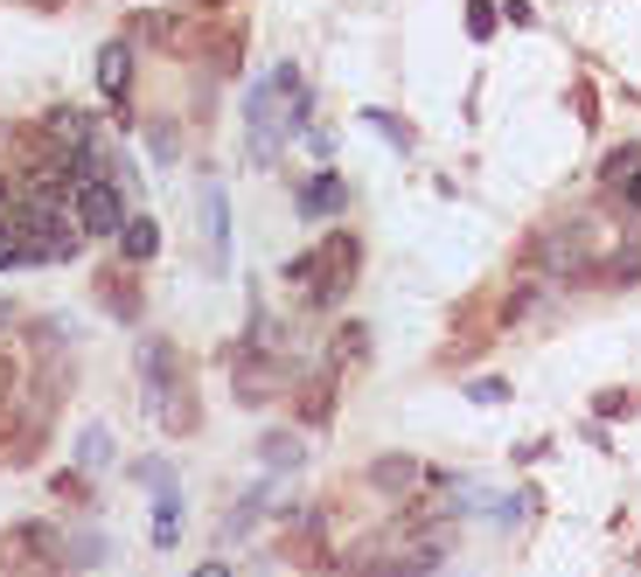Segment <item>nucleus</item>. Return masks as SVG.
<instances>
[{"mask_svg":"<svg viewBox=\"0 0 641 577\" xmlns=\"http://www.w3.org/2000/svg\"><path fill=\"white\" fill-rule=\"evenodd\" d=\"M355 272H363V237H355V230H328V244L314 251V285H307V306H314V313L342 306L349 285H355Z\"/></svg>","mask_w":641,"mask_h":577,"instance_id":"obj_3","label":"nucleus"},{"mask_svg":"<svg viewBox=\"0 0 641 577\" xmlns=\"http://www.w3.org/2000/svg\"><path fill=\"white\" fill-rule=\"evenodd\" d=\"M335 417V376H314L300 389V425H328Z\"/></svg>","mask_w":641,"mask_h":577,"instance_id":"obj_18","label":"nucleus"},{"mask_svg":"<svg viewBox=\"0 0 641 577\" xmlns=\"http://www.w3.org/2000/svg\"><path fill=\"white\" fill-rule=\"evenodd\" d=\"M153 251H161V223H153V216H126V230H119V257H126V265H147Z\"/></svg>","mask_w":641,"mask_h":577,"instance_id":"obj_14","label":"nucleus"},{"mask_svg":"<svg viewBox=\"0 0 641 577\" xmlns=\"http://www.w3.org/2000/svg\"><path fill=\"white\" fill-rule=\"evenodd\" d=\"M628 168H641V140H628V146H613L607 161H600V181H613V174H628Z\"/></svg>","mask_w":641,"mask_h":577,"instance_id":"obj_22","label":"nucleus"},{"mask_svg":"<svg viewBox=\"0 0 641 577\" xmlns=\"http://www.w3.org/2000/svg\"><path fill=\"white\" fill-rule=\"evenodd\" d=\"M8 321H14V306H8V300H0V327H8Z\"/></svg>","mask_w":641,"mask_h":577,"instance_id":"obj_29","label":"nucleus"},{"mask_svg":"<svg viewBox=\"0 0 641 577\" xmlns=\"http://www.w3.org/2000/svg\"><path fill=\"white\" fill-rule=\"evenodd\" d=\"M112 459H119V445H112L106 425H84V432H77V474H106Z\"/></svg>","mask_w":641,"mask_h":577,"instance_id":"obj_15","label":"nucleus"},{"mask_svg":"<svg viewBox=\"0 0 641 577\" xmlns=\"http://www.w3.org/2000/svg\"><path fill=\"white\" fill-rule=\"evenodd\" d=\"M266 494H272V487L259 480V487H251V494H244V502H238V508H230V522H223V536H230V543H238V536H251V529H259V515H266Z\"/></svg>","mask_w":641,"mask_h":577,"instance_id":"obj_19","label":"nucleus"},{"mask_svg":"<svg viewBox=\"0 0 641 577\" xmlns=\"http://www.w3.org/2000/svg\"><path fill=\"white\" fill-rule=\"evenodd\" d=\"M98 300H106V313H112V321H126V327H140V313H147L133 272H106V279H98Z\"/></svg>","mask_w":641,"mask_h":577,"instance_id":"obj_11","label":"nucleus"},{"mask_svg":"<svg viewBox=\"0 0 641 577\" xmlns=\"http://www.w3.org/2000/svg\"><path fill=\"white\" fill-rule=\"evenodd\" d=\"M468 397H474V404H502V397H509V383H474Z\"/></svg>","mask_w":641,"mask_h":577,"instance_id":"obj_26","label":"nucleus"},{"mask_svg":"<svg viewBox=\"0 0 641 577\" xmlns=\"http://www.w3.org/2000/svg\"><path fill=\"white\" fill-rule=\"evenodd\" d=\"M468 36H474V42L495 36V0H468Z\"/></svg>","mask_w":641,"mask_h":577,"instance_id":"obj_23","label":"nucleus"},{"mask_svg":"<svg viewBox=\"0 0 641 577\" xmlns=\"http://www.w3.org/2000/svg\"><path fill=\"white\" fill-rule=\"evenodd\" d=\"M84 480H91V474H57V480H49V487H57V494H63V502H84V494H91Z\"/></svg>","mask_w":641,"mask_h":577,"instance_id":"obj_24","label":"nucleus"},{"mask_svg":"<svg viewBox=\"0 0 641 577\" xmlns=\"http://www.w3.org/2000/svg\"><path fill=\"white\" fill-rule=\"evenodd\" d=\"M98 91H106V104L119 112V125H133V42H106L98 49Z\"/></svg>","mask_w":641,"mask_h":577,"instance_id":"obj_8","label":"nucleus"},{"mask_svg":"<svg viewBox=\"0 0 641 577\" xmlns=\"http://www.w3.org/2000/svg\"><path fill=\"white\" fill-rule=\"evenodd\" d=\"M363 341H370V327H342V362L363 355Z\"/></svg>","mask_w":641,"mask_h":577,"instance_id":"obj_25","label":"nucleus"},{"mask_svg":"<svg viewBox=\"0 0 641 577\" xmlns=\"http://www.w3.org/2000/svg\"><path fill=\"white\" fill-rule=\"evenodd\" d=\"M49 557L63 564V529H49V522H14V529L0 536V570H8V577H29Z\"/></svg>","mask_w":641,"mask_h":577,"instance_id":"obj_6","label":"nucleus"},{"mask_svg":"<svg viewBox=\"0 0 641 577\" xmlns=\"http://www.w3.org/2000/svg\"><path fill=\"white\" fill-rule=\"evenodd\" d=\"M202 237H210V265L230 272V189L223 181L202 189Z\"/></svg>","mask_w":641,"mask_h":577,"instance_id":"obj_10","label":"nucleus"},{"mask_svg":"<svg viewBox=\"0 0 641 577\" xmlns=\"http://www.w3.org/2000/svg\"><path fill=\"white\" fill-rule=\"evenodd\" d=\"M196 577H230V564H202V570H196Z\"/></svg>","mask_w":641,"mask_h":577,"instance_id":"obj_28","label":"nucleus"},{"mask_svg":"<svg viewBox=\"0 0 641 577\" xmlns=\"http://www.w3.org/2000/svg\"><path fill=\"white\" fill-rule=\"evenodd\" d=\"M607 189V202L621 209V216H634L641 223V168H628V174H613V181H600Z\"/></svg>","mask_w":641,"mask_h":577,"instance_id":"obj_20","label":"nucleus"},{"mask_svg":"<svg viewBox=\"0 0 641 577\" xmlns=\"http://www.w3.org/2000/svg\"><path fill=\"white\" fill-rule=\"evenodd\" d=\"M307 125H314V91H307V77L293 63H272V77H259V84L244 91V146H251V161L272 168Z\"/></svg>","mask_w":641,"mask_h":577,"instance_id":"obj_1","label":"nucleus"},{"mask_svg":"<svg viewBox=\"0 0 641 577\" xmlns=\"http://www.w3.org/2000/svg\"><path fill=\"white\" fill-rule=\"evenodd\" d=\"M293 209H300L307 223L342 216V209H349V181H342V174H328V168H321V174H307L300 189H293Z\"/></svg>","mask_w":641,"mask_h":577,"instance_id":"obj_9","label":"nucleus"},{"mask_svg":"<svg viewBox=\"0 0 641 577\" xmlns=\"http://www.w3.org/2000/svg\"><path fill=\"white\" fill-rule=\"evenodd\" d=\"M230 389H238V404H272L279 389H287V370H279L272 348L238 341V348H230Z\"/></svg>","mask_w":641,"mask_h":577,"instance_id":"obj_5","label":"nucleus"},{"mask_svg":"<svg viewBox=\"0 0 641 577\" xmlns=\"http://www.w3.org/2000/svg\"><path fill=\"white\" fill-rule=\"evenodd\" d=\"M189 14H217V8H230V0H182Z\"/></svg>","mask_w":641,"mask_h":577,"instance_id":"obj_27","label":"nucleus"},{"mask_svg":"<svg viewBox=\"0 0 641 577\" xmlns=\"http://www.w3.org/2000/svg\"><path fill=\"white\" fill-rule=\"evenodd\" d=\"M147 161L161 168V174L182 161V125H174V119H153V125H147Z\"/></svg>","mask_w":641,"mask_h":577,"instance_id":"obj_17","label":"nucleus"},{"mask_svg":"<svg viewBox=\"0 0 641 577\" xmlns=\"http://www.w3.org/2000/svg\"><path fill=\"white\" fill-rule=\"evenodd\" d=\"M63 564H70V570H98V564H112V536H98V529L63 536Z\"/></svg>","mask_w":641,"mask_h":577,"instance_id":"obj_16","label":"nucleus"},{"mask_svg":"<svg viewBox=\"0 0 641 577\" xmlns=\"http://www.w3.org/2000/svg\"><path fill=\"white\" fill-rule=\"evenodd\" d=\"M70 216H77V230H84V237H112L119 244V230H126V216H133V209H126V181H77L70 189Z\"/></svg>","mask_w":641,"mask_h":577,"instance_id":"obj_4","label":"nucleus"},{"mask_svg":"<svg viewBox=\"0 0 641 577\" xmlns=\"http://www.w3.org/2000/svg\"><path fill=\"white\" fill-rule=\"evenodd\" d=\"M370 487H377V494H412V487H425V466H419L412 453H383V459L370 466Z\"/></svg>","mask_w":641,"mask_h":577,"instance_id":"obj_12","label":"nucleus"},{"mask_svg":"<svg viewBox=\"0 0 641 577\" xmlns=\"http://www.w3.org/2000/svg\"><path fill=\"white\" fill-rule=\"evenodd\" d=\"M259 459H266V474H300L307 445H300V432H266L259 438Z\"/></svg>","mask_w":641,"mask_h":577,"instance_id":"obj_13","label":"nucleus"},{"mask_svg":"<svg viewBox=\"0 0 641 577\" xmlns=\"http://www.w3.org/2000/svg\"><path fill=\"white\" fill-rule=\"evenodd\" d=\"M363 119H370V133H377V140H391L398 153H412V125H404L398 112H383V104H370V112H363Z\"/></svg>","mask_w":641,"mask_h":577,"instance_id":"obj_21","label":"nucleus"},{"mask_svg":"<svg viewBox=\"0 0 641 577\" xmlns=\"http://www.w3.org/2000/svg\"><path fill=\"white\" fill-rule=\"evenodd\" d=\"M140 480L153 487V543L174 549L182 543V474L174 459H140Z\"/></svg>","mask_w":641,"mask_h":577,"instance_id":"obj_7","label":"nucleus"},{"mask_svg":"<svg viewBox=\"0 0 641 577\" xmlns=\"http://www.w3.org/2000/svg\"><path fill=\"white\" fill-rule=\"evenodd\" d=\"M140 383H147V404H153V417H161L168 438H189L202 425L189 370H182V348H174V341H140Z\"/></svg>","mask_w":641,"mask_h":577,"instance_id":"obj_2","label":"nucleus"}]
</instances>
